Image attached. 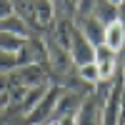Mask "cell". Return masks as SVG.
I'll return each mask as SVG.
<instances>
[{"label": "cell", "mask_w": 125, "mask_h": 125, "mask_svg": "<svg viewBox=\"0 0 125 125\" xmlns=\"http://www.w3.org/2000/svg\"><path fill=\"white\" fill-rule=\"evenodd\" d=\"M103 45L110 48L113 53H120L125 48V23L115 20V23L105 25V38H103Z\"/></svg>", "instance_id": "cell-8"}, {"label": "cell", "mask_w": 125, "mask_h": 125, "mask_svg": "<svg viewBox=\"0 0 125 125\" xmlns=\"http://www.w3.org/2000/svg\"><path fill=\"white\" fill-rule=\"evenodd\" d=\"M62 93H65V88H62V85L50 83V88L45 90L43 100H40L38 105L25 115V125H45V123H50V120H53V115H55L58 103H60V98H62Z\"/></svg>", "instance_id": "cell-1"}, {"label": "cell", "mask_w": 125, "mask_h": 125, "mask_svg": "<svg viewBox=\"0 0 125 125\" xmlns=\"http://www.w3.org/2000/svg\"><path fill=\"white\" fill-rule=\"evenodd\" d=\"M18 68H25V65H50V58H48V45L43 35H33V38H25L23 48L18 50Z\"/></svg>", "instance_id": "cell-2"}, {"label": "cell", "mask_w": 125, "mask_h": 125, "mask_svg": "<svg viewBox=\"0 0 125 125\" xmlns=\"http://www.w3.org/2000/svg\"><path fill=\"white\" fill-rule=\"evenodd\" d=\"M115 55H118V53H113V50L105 48V45L95 48V65H98V70H100V80H113V78L118 75V73H115V68H118Z\"/></svg>", "instance_id": "cell-7"}, {"label": "cell", "mask_w": 125, "mask_h": 125, "mask_svg": "<svg viewBox=\"0 0 125 125\" xmlns=\"http://www.w3.org/2000/svg\"><path fill=\"white\" fill-rule=\"evenodd\" d=\"M75 25H78V30H80V33L85 35L95 48L103 45V38H105V25H103L98 18H93V15H78Z\"/></svg>", "instance_id": "cell-6"}, {"label": "cell", "mask_w": 125, "mask_h": 125, "mask_svg": "<svg viewBox=\"0 0 125 125\" xmlns=\"http://www.w3.org/2000/svg\"><path fill=\"white\" fill-rule=\"evenodd\" d=\"M68 53H70V60L75 62L78 68L80 65H88V62H95V45L78 30V25L73 28V38H70Z\"/></svg>", "instance_id": "cell-4"}, {"label": "cell", "mask_w": 125, "mask_h": 125, "mask_svg": "<svg viewBox=\"0 0 125 125\" xmlns=\"http://www.w3.org/2000/svg\"><path fill=\"white\" fill-rule=\"evenodd\" d=\"M25 38L20 35H13V33H3L0 30V50H8V53H18L20 48H23Z\"/></svg>", "instance_id": "cell-13"}, {"label": "cell", "mask_w": 125, "mask_h": 125, "mask_svg": "<svg viewBox=\"0 0 125 125\" xmlns=\"http://www.w3.org/2000/svg\"><path fill=\"white\" fill-rule=\"evenodd\" d=\"M45 125H58V120H50V123H45Z\"/></svg>", "instance_id": "cell-19"}, {"label": "cell", "mask_w": 125, "mask_h": 125, "mask_svg": "<svg viewBox=\"0 0 125 125\" xmlns=\"http://www.w3.org/2000/svg\"><path fill=\"white\" fill-rule=\"evenodd\" d=\"M35 20L40 30H45L55 23V0H35Z\"/></svg>", "instance_id": "cell-9"}, {"label": "cell", "mask_w": 125, "mask_h": 125, "mask_svg": "<svg viewBox=\"0 0 125 125\" xmlns=\"http://www.w3.org/2000/svg\"><path fill=\"white\" fill-rule=\"evenodd\" d=\"M62 3H65L70 10H78V3H80V0H62Z\"/></svg>", "instance_id": "cell-17"}, {"label": "cell", "mask_w": 125, "mask_h": 125, "mask_svg": "<svg viewBox=\"0 0 125 125\" xmlns=\"http://www.w3.org/2000/svg\"><path fill=\"white\" fill-rule=\"evenodd\" d=\"M18 68V55L8 53V50H0V75H8Z\"/></svg>", "instance_id": "cell-14"}, {"label": "cell", "mask_w": 125, "mask_h": 125, "mask_svg": "<svg viewBox=\"0 0 125 125\" xmlns=\"http://www.w3.org/2000/svg\"><path fill=\"white\" fill-rule=\"evenodd\" d=\"M50 85H35V88H28L25 90V95H23V103H20V110H23V118L28 115L30 110H33L40 100H43V95H45V90H48Z\"/></svg>", "instance_id": "cell-11"}, {"label": "cell", "mask_w": 125, "mask_h": 125, "mask_svg": "<svg viewBox=\"0 0 125 125\" xmlns=\"http://www.w3.org/2000/svg\"><path fill=\"white\" fill-rule=\"evenodd\" d=\"M10 15H15V8H13V0H0V20H5Z\"/></svg>", "instance_id": "cell-15"}, {"label": "cell", "mask_w": 125, "mask_h": 125, "mask_svg": "<svg viewBox=\"0 0 125 125\" xmlns=\"http://www.w3.org/2000/svg\"><path fill=\"white\" fill-rule=\"evenodd\" d=\"M78 73H80V80L85 83V85H90V88H95L98 83H100V70H98V65H95V62L80 65V68H78Z\"/></svg>", "instance_id": "cell-12"}, {"label": "cell", "mask_w": 125, "mask_h": 125, "mask_svg": "<svg viewBox=\"0 0 125 125\" xmlns=\"http://www.w3.org/2000/svg\"><path fill=\"white\" fill-rule=\"evenodd\" d=\"M0 30L3 33H13V35H20V38H33L35 33L28 28V23L23 18H18V15H10L5 20H0Z\"/></svg>", "instance_id": "cell-10"}, {"label": "cell", "mask_w": 125, "mask_h": 125, "mask_svg": "<svg viewBox=\"0 0 125 125\" xmlns=\"http://www.w3.org/2000/svg\"><path fill=\"white\" fill-rule=\"evenodd\" d=\"M58 125H78L75 115H65V118H58Z\"/></svg>", "instance_id": "cell-16"}, {"label": "cell", "mask_w": 125, "mask_h": 125, "mask_svg": "<svg viewBox=\"0 0 125 125\" xmlns=\"http://www.w3.org/2000/svg\"><path fill=\"white\" fill-rule=\"evenodd\" d=\"M108 3H113V5H118V8H120V5H123V0H108Z\"/></svg>", "instance_id": "cell-18"}, {"label": "cell", "mask_w": 125, "mask_h": 125, "mask_svg": "<svg viewBox=\"0 0 125 125\" xmlns=\"http://www.w3.org/2000/svg\"><path fill=\"white\" fill-rule=\"evenodd\" d=\"M0 113H3V110H0Z\"/></svg>", "instance_id": "cell-20"}, {"label": "cell", "mask_w": 125, "mask_h": 125, "mask_svg": "<svg viewBox=\"0 0 125 125\" xmlns=\"http://www.w3.org/2000/svg\"><path fill=\"white\" fill-rule=\"evenodd\" d=\"M103 105H105V100L95 90L85 93V98H83L80 108L75 113L78 125H103Z\"/></svg>", "instance_id": "cell-3"}, {"label": "cell", "mask_w": 125, "mask_h": 125, "mask_svg": "<svg viewBox=\"0 0 125 125\" xmlns=\"http://www.w3.org/2000/svg\"><path fill=\"white\" fill-rule=\"evenodd\" d=\"M20 85L25 88H35V85H50V65H25V68H15L10 73Z\"/></svg>", "instance_id": "cell-5"}]
</instances>
